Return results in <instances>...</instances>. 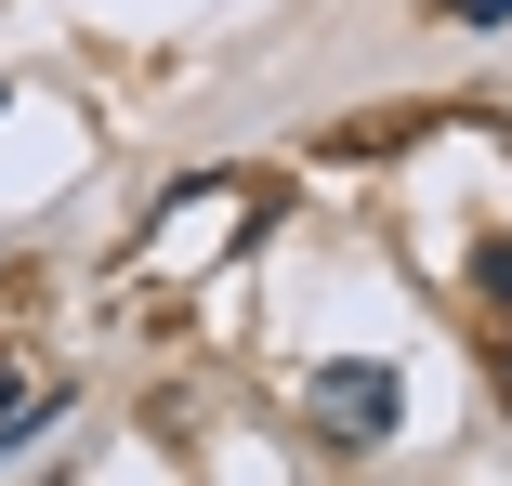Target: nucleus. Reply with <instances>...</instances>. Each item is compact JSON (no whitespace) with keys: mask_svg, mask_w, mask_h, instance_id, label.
<instances>
[{"mask_svg":"<svg viewBox=\"0 0 512 486\" xmlns=\"http://www.w3.org/2000/svg\"><path fill=\"white\" fill-rule=\"evenodd\" d=\"M302 408H316L329 434H355V447H381V434L407 421V381H394L381 355H329L316 381H302Z\"/></svg>","mask_w":512,"mask_h":486,"instance_id":"f257e3e1","label":"nucleus"},{"mask_svg":"<svg viewBox=\"0 0 512 486\" xmlns=\"http://www.w3.org/2000/svg\"><path fill=\"white\" fill-rule=\"evenodd\" d=\"M434 14H460V27H512V0H434Z\"/></svg>","mask_w":512,"mask_h":486,"instance_id":"f03ea898","label":"nucleus"},{"mask_svg":"<svg viewBox=\"0 0 512 486\" xmlns=\"http://www.w3.org/2000/svg\"><path fill=\"white\" fill-rule=\"evenodd\" d=\"M0 106H14V79H0Z\"/></svg>","mask_w":512,"mask_h":486,"instance_id":"7ed1b4c3","label":"nucleus"}]
</instances>
